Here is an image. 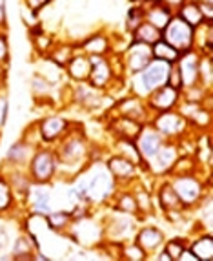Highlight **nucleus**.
Here are the masks:
<instances>
[{"mask_svg": "<svg viewBox=\"0 0 213 261\" xmlns=\"http://www.w3.org/2000/svg\"><path fill=\"white\" fill-rule=\"evenodd\" d=\"M55 153L58 159L57 177L75 179L89 163V143L84 134H73L68 130L57 143Z\"/></svg>", "mask_w": 213, "mask_h": 261, "instance_id": "1", "label": "nucleus"}, {"mask_svg": "<svg viewBox=\"0 0 213 261\" xmlns=\"http://www.w3.org/2000/svg\"><path fill=\"white\" fill-rule=\"evenodd\" d=\"M173 190L177 192L178 199L186 210L197 208L200 201L211 192V179L199 175V172H182V174L166 175Z\"/></svg>", "mask_w": 213, "mask_h": 261, "instance_id": "2", "label": "nucleus"}, {"mask_svg": "<svg viewBox=\"0 0 213 261\" xmlns=\"http://www.w3.org/2000/svg\"><path fill=\"white\" fill-rule=\"evenodd\" d=\"M87 185V203L89 205H104L117 192L118 185L108 172L106 165L99 163H87L86 168L80 172Z\"/></svg>", "mask_w": 213, "mask_h": 261, "instance_id": "3", "label": "nucleus"}, {"mask_svg": "<svg viewBox=\"0 0 213 261\" xmlns=\"http://www.w3.org/2000/svg\"><path fill=\"white\" fill-rule=\"evenodd\" d=\"M57 153L53 148H46V146H39L26 166V172L33 185H51L57 179Z\"/></svg>", "mask_w": 213, "mask_h": 261, "instance_id": "4", "label": "nucleus"}, {"mask_svg": "<svg viewBox=\"0 0 213 261\" xmlns=\"http://www.w3.org/2000/svg\"><path fill=\"white\" fill-rule=\"evenodd\" d=\"M139 218H133V216H126V214L115 212L106 218L102 221V230H104V241L115 245H122L126 241L133 240V236L137 232V223Z\"/></svg>", "mask_w": 213, "mask_h": 261, "instance_id": "5", "label": "nucleus"}, {"mask_svg": "<svg viewBox=\"0 0 213 261\" xmlns=\"http://www.w3.org/2000/svg\"><path fill=\"white\" fill-rule=\"evenodd\" d=\"M66 234L70 236L75 243L82 245V247H100L104 243V230H102V223H97L92 219V216H84V218L73 219L71 226L68 228Z\"/></svg>", "mask_w": 213, "mask_h": 261, "instance_id": "6", "label": "nucleus"}, {"mask_svg": "<svg viewBox=\"0 0 213 261\" xmlns=\"http://www.w3.org/2000/svg\"><path fill=\"white\" fill-rule=\"evenodd\" d=\"M149 124L155 128L166 141H178L186 137V130L190 128L186 119L177 112V110H168L151 115Z\"/></svg>", "mask_w": 213, "mask_h": 261, "instance_id": "7", "label": "nucleus"}, {"mask_svg": "<svg viewBox=\"0 0 213 261\" xmlns=\"http://www.w3.org/2000/svg\"><path fill=\"white\" fill-rule=\"evenodd\" d=\"M180 153H182L180 152V144L177 141H164V144L157 150L155 155H151L148 161L144 163L146 172L149 175H155V177H166L173 170Z\"/></svg>", "mask_w": 213, "mask_h": 261, "instance_id": "8", "label": "nucleus"}, {"mask_svg": "<svg viewBox=\"0 0 213 261\" xmlns=\"http://www.w3.org/2000/svg\"><path fill=\"white\" fill-rule=\"evenodd\" d=\"M162 39L168 44H171L173 48H177L180 53L193 49V42H195V28L180 20L178 17H171L168 22V26L162 30Z\"/></svg>", "mask_w": 213, "mask_h": 261, "instance_id": "9", "label": "nucleus"}, {"mask_svg": "<svg viewBox=\"0 0 213 261\" xmlns=\"http://www.w3.org/2000/svg\"><path fill=\"white\" fill-rule=\"evenodd\" d=\"M104 165L118 187H130V185H133L135 181L140 179L139 166H137L135 163H131L130 159L118 155V153H115V152L106 157Z\"/></svg>", "mask_w": 213, "mask_h": 261, "instance_id": "10", "label": "nucleus"}, {"mask_svg": "<svg viewBox=\"0 0 213 261\" xmlns=\"http://www.w3.org/2000/svg\"><path fill=\"white\" fill-rule=\"evenodd\" d=\"M120 61H122V68H124L126 73H130V77L131 75L140 73V71L153 61L151 46L131 40V42L128 44V48L122 51Z\"/></svg>", "mask_w": 213, "mask_h": 261, "instance_id": "11", "label": "nucleus"}, {"mask_svg": "<svg viewBox=\"0 0 213 261\" xmlns=\"http://www.w3.org/2000/svg\"><path fill=\"white\" fill-rule=\"evenodd\" d=\"M180 100H182L180 90L170 86V84H164V86L153 90V92L144 99V102L148 106L149 113L155 115V113L168 112V110H177V106L180 105Z\"/></svg>", "mask_w": 213, "mask_h": 261, "instance_id": "12", "label": "nucleus"}, {"mask_svg": "<svg viewBox=\"0 0 213 261\" xmlns=\"http://www.w3.org/2000/svg\"><path fill=\"white\" fill-rule=\"evenodd\" d=\"M89 62H92V71H89V77H87V83L92 84L97 90H106L113 84L115 73L113 70V62L109 61L108 57H99V55H92L89 57Z\"/></svg>", "mask_w": 213, "mask_h": 261, "instance_id": "13", "label": "nucleus"}, {"mask_svg": "<svg viewBox=\"0 0 213 261\" xmlns=\"http://www.w3.org/2000/svg\"><path fill=\"white\" fill-rule=\"evenodd\" d=\"M37 128H39L42 143L57 144L66 135V132L71 128V122L66 117H62V115L53 113V115H46V117H42L40 121H37Z\"/></svg>", "mask_w": 213, "mask_h": 261, "instance_id": "14", "label": "nucleus"}, {"mask_svg": "<svg viewBox=\"0 0 213 261\" xmlns=\"http://www.w3.org/2000/svg\"><path fill=\"white\" fill-rule=\"evenodd\" d=\"M133 241L139 243V247L148 254V259H151L153 254H157L164 247L166 234L157 225H139L135 236H133Z\"/></svg>", "mask_w": 213, "mask_h": 261, "instance_id": "15", "label": "nucleus"}, {"mask_svg": "<svg viewBox=\"0 0 213 261\" xmlns=\"http://www.w3.org/2000/svg\"><path fill=\"white\" fill-rule=\"evenodd\" d=\"M199 61H200V53L195 51V49L184 51L178 57V61L175 66H177L178 75H180L182 90L199 84Z\"/></svg>", "mask_w": 213, "mask_h": 261, "instance_id": "16", "label": "nucleus"}, {"mask_svg": "<svg viewBox=\"0 0 213 261\" xmlns=\"http://www.w3.org/2000/svg\"><path fill=\"white\" fill-rule=\"evenodd\" d=\"M153 199H155V205L161 208L162 214H170V212H184V205L178 199L177 192L173 190V187L170 185L168 177H164L157 187L155 194H153Z\"/></svg>", "mask_w": 213, "mask_h": 261, "instance_id": "17", "label": "nucleus"}, {"mask_svg": "<svg viewBox=\"0 0 213 261\" xmlns=\"http://www.w3.org/2000/svg\"><path fill=\"white\" fill-rule=\"evenodd\" d=\"M164 141H166L164 137H162V135L159 134V132H157L149 122L144 124L142 130H140V134L137 135V139H135L137 150H139V153L144 159V163L148 161L151 155H155L157 150L164 144Z\"/></svg>", "mask_w": 213, "mask_h": 261, "instance_id": "18", "label": "nucleus"}, {"mask_svg": "<svg viewBox=\"0 0 213 261\" xmlns=\"http://www.w3.org/2000/svg\"><path fill=\"white\" fill-rule=\"evenodd\" d=\"M35 150H37V146H33L29 141H26L24 137H22V139L15 141V143L8 148L2 165L9 166V168H24L26 170L27 163H29L31 155H33Z\"/></svg>", "mask_w": 213, "mask_h": 261, "instance_id": "19", "label": "nucleus"}, {"mask_svg": "<svg viewBox=\"0 0 213 261\" xmlns=\"http://www.w3.org/2000/svg\"><path fill=\"white\" fill-rule=\"evenodd\" d=\"M115 113L117 115H124V117L135 119V121L140 122H149L151 119V113H149L148 106L144 102V99H139L135 95H130L126 99H122L117 106H115Z\"/></svg>", "mask_w": 213, "mask_h": 261, "instance_id": "20", "label": "nucleus"}, {"mask_svg": "<svg viewBox=\"0 0 213 261\" xmlns=\"http://www.w3.org/2000/svg\"><path fill=\"white\" fill-rule=\"evenodd\" d=\"M144 122L135 121V119L124 117V115H117L109 121V132L113 134V139H130L135 141L137 135L142 130Z\"/></svg>", "mask_w": 213, "mask_h": 261, "instance_id": "21", "label": "nucleus"}, {"mask_svg": "<svg viewBox=\"0 0 213 261\" xmlns=\"http://www.w3.org/2000/svg\"><path fill=\"white\" fill-rule=\"evenodd\" d=\"M89 71H92L89 57L80 51V49H77V53L71 57L70 62L64 66V75L68 79H71L73 83H84V81H87Z\"/></svg>", "mask_w": 213, "mask_h": 261, "instance_id": "22", "label": "nucleus"}, {"mask_svg": "<svg viewBox=\"0 0 213 261\" xmlns=\"http://www.w3.org/2000/svg\"><path fill=\"white\" fill-rule=\"evenodd\" d=\"M78 49L82 53H86L87 57L99 55V57H108L109 53L113 51V46H111V40L106 33L99 31V33H92L87 35L82 42L78 44Z\"/></svg>", "mask_w": 213, "mask_h": 261, "instance_id": "23", "label": "nucleus"}, {"mask_svg": "<svg viewBox=\"0 0 213 261\" xmlns=\"http://www.w3.org/2000/svg\"><path fill=\"white\" fill-rule=\"evenodd\" d=\"M109 201L113 203L111 208H113L115 212L126 214V216H133V218L140 219L137 199H135V196H133V190H131L130 187H118L117 192L113 194V197H111Z\"/></svg>", "mask_w": 213, "mask_h": 261, "instance_id": "24", "label": "nucleus"}, {"mask_svg": "<svg viewBox=\"0 0 213 261\" xmlns=\"http://www.w3.org/2000/svg\"><path fill=\"white\" fill-rule=\"evenodd\" d=\"M144 8H146V22H149L151 26H155L157 30H161V31L168 26V22H170L171 17L175 15L173 11H170L164 4H161L159 0L148 2Z\"/></svg>", "mask_w": 213, "mask_h": 261, "instance_id": "25", "label": "nucleus"}, {"mask_svg": "<svg viewBox=\"0 0 213 261\" xmlns=\"http://www.w3.org/2000/svg\"><path fill=\"white\" fill-rule=\"evenodd\" d=\"M188 248L195 254L197 261H211L213 259V236L211 232H200Z\"/></svg>", "mask_w": 213, "mask_h": 261, "instance_id": "26", "label": "nucleus"}, {"mask_svg": "<svg viewBox=\"0 0 213 261\" xmlns=\"http://www.w3.org/2000/svg\"><path fill=\"white\" fill-rule=\"evenodd\" d=\"M73 223V216H71L70 210H51V212L46 216V225L51 232L62 236L68 232V228Z\"/></svg>", "mask_w": 213, "mask_h": 261, "instance_id": "27", "label": "nucleus"}, {"mask_svg": "<svg viewBox=\"0 0 213 261\" xmlns=\"http://www.w3.org/2000/svg\"><path fill=\"white\" fill-rule=\"evenodd\" d=\"M113 146H115V153L118 155L126 157L130 159L131 163H135L140 170L146 172V165H144V159L140 157L139 150H137V144L135 141H130V139H113Z\"/></svg>", "mask_w": 213, "mask_h": 261, "instance_id": "28", "label": "nucleus"}, {"mask_svg": "<svg viewBox=\"0 0 213 261\" xmlns=\"http://www.w3.org/2000/svg\"><path fill=\"white\" fill-rule=\"evenodd\" d=\"M151 57L155 61H162L166 64H177L180 51L166 42L164 39H159L155 44H151Z\"/></svg>", "mask_w": 213, "mask_h": 261, "instance_id": "29", "label": "nucleus"}, {"mask_svg": "<svg viewBox=\"0 0 213 261\" xmlns=\"http://www.w3.org/2000/svg\"><path fill=\"white\" fill-rule=\"evenodd\" d=\"M175 17H178L180 20H184L192 28H199L200 24L204 22V17H202V13H200L199 4H197V2H192V0H186V2L175 11Z\"/></svg>", "mask_w": 213, "mask_h": 261, "instance_id": "30", "label": "nucleus"}, {"mask_svg": "<svg viewBox=\"0 0 213 261\" xmlns=\"http://www.w3.org/2000/svg\"><path fill=\"white\" fill-rule=\"evenodd\" d=\"M15 206H17V199H15V194L11 190V185H9L8 177L0 172V216L4 218V216L11 214Z\"/></svg>", "mask_w": 213, "mask_h": 261, "instance_id": "31", "label": "nucleus"}, {"mask_svg": "<svg viewBox=\"0 0 213 261\" xmlns=\"http://www.w3.org/2000/svg\"><path fill=\"white\" fill-rule=\"evenodd\" d=\"M130 37H131V40H135V42L148 44V46H151V44H155L159 39H162V31L157 30V28L151 26L149 22L144 20Z\"/></svg>", "mask_w": 213, "mask_h": 261, "instance_id": "32", "label": "nucleus"}, {"mask_svg": "<svg viewBox=\"0 0 213 261\" xmlns=\"http://www.w3.org/2000/svg\"><path fill=\"white\" fill-rule=\"evenodd\" d=\"M78 46H73L71 42H64V44H55L53 49L49 51V59H51L55 64H58L60 68H64L68 62H70L71 57L77 53Z\"/></svg>", "mask_w": 213, "mask_h": 261, "instance_id": "33", "label": "nucleus"}, {"mask_svg": "<svg viewBox=\"0 0 213 261\" xmlns=\"http://www.w3.org/2000/svg\"><path fill=\"white\" fill-rule=\"evenodd\" d=\"M29 90H31V95L35 97L37 100H46V99H51L53 84L49 83V81H46L42 75L35 73L31 77Z\"/></svg>", "mask_w": 213, "mask_h": 261, "instance_id": "34", "label": "nucleus"}, {"mask_svg": "<svg viewBox=\"0 0 213 261\" xmlns=\"http://www.w3.org/2000/svg\"><path fill=\"white\" fill-rule=\"evenodd\" d=\"M118 257H120V259H128V261H146L148 259V254L139 247V243L130 240L120 245V248H118Z\"/></svg>", "mask_w": 213, "mask_h": 261, "instance_id": "35", "label": "nucleus"}, {"mask_svg": "<svg viewBox=\"0 0 213 261\" xmlns=\"http://www.w3.org/2000/svg\"><path fill=\"white\" fill-rule=\"evenodd\" d=\"M199 84L204 90H211L213 84V59L209 55H200L199 61Z\"/></svg>", "mask_w": 213, "mask_h": 261, "instance_id": "36", "label": "nucleus"}, {"mask_svg": "<svg viewBox=\"0 0 213 261\" xmlns=\"http://www.w3.org/2000/svg\"><path fill=\"white\" fill-rule=\"evenodd\" d=\"M146 20V8L140 4H133L130 9H128L126 13V30L128 33H133V31L137 30V28L142 24V22Z\"/></svg>", "mask_w": 213, "mask_h": 261, "instance_id": "37", "label": "nucleus"}, {"mask_svg": "<svg viewBox=\"0 0 213 261\" xmlns=\"http://www.w3.org/2000/svg\"><path fill=\"white\" fill-rule=\"evenodd\" d=\"M186 247H188V241H184L182 238H171V240H168V238H166L162 250H164V252L170 256L171 261H177L178 256L182 254V250Z\"/></svg>", "mask_w": 213, "mask_h": 261, "instance_id": "38", "label": "nucleus"}, {"mask_svg": "<svg viewBox=\"0 0 213 261\" xmlns=\"http://www.w3.org/2000/svg\"><path fill=\"white\" fill-rule=\"evenodd\" d=\"M11 245V236H9V225L0 218V254L9 252Z\"/></svg>", "mask_w": 213, "mask_h": 261, "instance_id": "39", "label": "nucleus"}, {"mask_svg": "<svg viewBox=\"0 0 213 261\" xmlns=\"http://www.w3.org/2000/svg\"><path fill=\"white\" fill-rule=\"evenodd\" d=\"M8 115H9V99H8V93L0 90V132L4 130L6 122H8Z\"/></svg>", "mask_w": 213, "mask_h": 261, "instance_id": "40", "label": "nucleus"}, {"mask_svg": "<svg viewBox=\"0 0 213 261\" xmlns=\"http://www.w3.org/2000/svg\"><path fill=\"white\" fill-rule=\"evenodd\" d=\"M9 57H11V51H9L8 35L4 31H0V64L9 66Z\"/></svg>", "mask_w": 213, "mask_h": 261, "instance_id": "41", "label": "nucleus"}, {"mask_svg": "<svg viewBox=\"0 0 213 261\" xmlns=\"http://www.w3.org/2000/svg\"><path fill=\"white\" fill-rule=\"evenodd\" d=\"M53 0H24V8L31 9L33 13H40L44 8H48Z\"/></svg>", "mask_w": 213, "mask_h": 261, "instance_id": "42", "label": "nucleus"}, {"mask_svg": "<svg viewBox=\"0 0 213 261\" xmlns=\"http://www.w3.org/2000/svg\"><path fill=\"white\" fill-rule=\"evenodd\" d=\"M159 2H161V4H164L166 8L170 9V11H177L178 8H180V6L184 4V2H186V0H159Z\"/></svg>", "mask_w": 213, "mask_h": 261, "instance_id": "43", "label": "nucleus"}, {"mask_svg": "<svg viewBox=\"0 0 213 261\" xmlns=\"http://www.w3.org/2000/svg\"><path fill=\"white\" fill-rule=\"evenodd\" d=\"M177 261H197V257H195V254L192 252V250H190V248H184L182 250V254H180V256H178V259Z\"/></svg>", "mask_w": 213, "mask_h": 261, "instance_id": "44", "label": "nucleus"}, {"mask_svg": "<svg viewBox=\"0 0 213 261\" xmlns=\"http://www.w3.org/2000/svg\"><path fill=\"white\" fill-rule=\"evenodd\" d=\"M6 81H8V66L0 64V90L6 88Z\"/></svg>", "mask_w": 213, "mask_h": 261, "instance_id": "45", "label": "nucleus"}, {"mask_svg": "<svg viewBox=\"0 0 213 261\" xmlns=\"http://www.w3.org/2000/svg\"><path fill=\"white\" fill-rule=\"evenodd\" d=\"M192 2H197V4H202V2H213V0H192Z\"/></svg>", "mask_w": 213, "mask_h": 261, "instance_id": "46", "label": "nucleus"}, {"mask_svg": "<svg viewBox=\"0 0 213 261\" xmlns=\"http://www.w3.org/2000/svg\"><path fill=\"white\" fill-rule=\"evenodd\" d=\"M0 218H2V216H0Z\"/></svg>", "mask_w": 213, "mask_h": 261, "instance_id": "47", "label": "nucleus"}]
</instances>
